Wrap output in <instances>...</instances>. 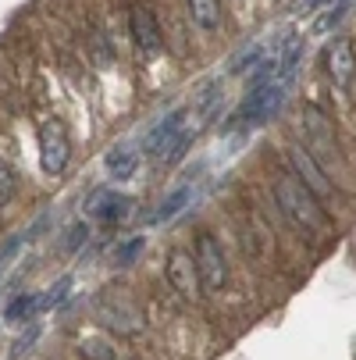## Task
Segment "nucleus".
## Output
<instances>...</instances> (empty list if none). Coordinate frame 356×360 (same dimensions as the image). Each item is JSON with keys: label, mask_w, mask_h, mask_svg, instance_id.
<instances>
[{"label": "nucleus", "mask_w": 356, "mask_h": 360, "mask_svg": "<svg viewBox=\"0 0 356 360\" xmlns=\"http://www.w3.org/2000/svg\"><path fill=\"white\" fill-rule=\"evenodd\" d=\"M196 271H199V285L207 292H221L228 285V257L218 243L214 232H199L196 236Z\"/></svg>", "instance_id": "f03ea898"}, {"label": "nucleus", "mask_w": 356, "mask_h": 360, "mask_svg": "<svg viewBox=\"0 0 356 360\" xmlns=\"http://www.w3.org/2000/svg\"><path fill=\"white\" fill-rule=\"evenodd\" d=\"M15 193H18V175H15V168L8 161H0V207L11 203Z\"/></svg>", "instance_id": "aec40b11"}, {"label": "nucleus", "mask_w": 356, "mask_h": 360, "mask_svg": "<svg viewBox=\"0 0 356 360\" xmlns=\"http://www.w3.org/2000/svg\"><path fill=\"white\" fill-rule=\"evenodd\" d=\"M164 275H168V285L182 296V300H196L203 292L199 285V271H196V257L182 246H175L164 261Z\"/></svg>", "instance_id": "39448f33"}, {"label": "nucleus", "mask_w": 356, "mask_h": 360, "mask_svg": "<svg viewBox=\"0 0 356 360\" xmlns=\"http://www.w3.org/2000/svg\"><path fill=\"white\" fill-rule=\"evenodd\" d=\"M303 132H307V153L324 165L338 158V139H335V125L321 108H303Z\"/></svg>", "instance_id": "20e7f679"}, {"label": "nucleus", "mask_w": 356, "mask_h": 360, "mask_svg": "<svg viewBox=\"0 0 356 360\" xmlns=\"http://www.w3.org/2000/svg\"><path fill=\"white\" fill-rule=\"evenodd\" d=\"M86 239H89V225L86 221H72L68 225V236H65V250L75 253L79 246H86Z\"/></svg>", "instance_id": "4be33fe9"}, {"label": "nucleus", "mask_w": 356, "mask_h": 360, "mask_svg": "<svg viewBox=\"0 0 356 360\" xmlns=\"http://www.w3.org/2000/svg\"><path fill=\"white\" fill-rule=\"evenodd\" d=\"M146 250V239L143 236H132V239H125L118 250H114V268H128L132 261H136V257Z\"/></svg>", "instance_id": "a211bd4d"}, {"label": "nucleus", "mask_w": 356, "mask_h": 360, "mask_svg": "<svg viewBox=\"0 0 356 360\" xmlns=\"http://www.w3.org/2000/svg\"><path fill=\"white\" fill-rule=\"evenodd\" d=\"M185 203H189V186H182V189H175L171 196H164L161 200V207L154 211V225H164V221H171L182 207H185Z\"/></svg>", "instance_id": "2eb2a0df"}, {"label": "nucleus", "mask_w": 356, "mask_h": 360, "mask_svg": "<svg viewBox=\"0 0 356 360\" xmlns=\"http://www.w3.org/2000/svg\"><path fill=\"white\" fill-rule=\"evenodd\" d=\"M345 11H349V0H338V4H331V8H328V15H324V18L317 22V32L331 29V25H335V22H338V18L345 15Z\"/></svg>", "instance_id": "b1692460"}, {"label": "nucleus", "mask_w": 356, "mask_h": 360, "mask_svg": "<svg viewBox=\"0 0 356 360\" xmlns=\"http://www.w3.org/2000/svg\"><path fill=\"white\" fill-rule=\"evenodd\" d=\"M275 200H278L282 214H285L303 236L321 239V236L328 232V214H324V207L307 193V186H303L292 172H282V175L275 179Z\"/></svg>", "instance_id": "f257e3e1"}, {"label": "nucleus", "mask_w": 356, "mask_h": 360, "mask_svg": "<svg viewBox=\"0 0 356 360\" xmlns=\"http://www.w3.org/2000/svg\"><path fill=\"white\" fill-rule=\"evenodd\" d=\"M68 289H72V278H68V275H65V278H58L46 292H39V311H54V307H61V303H65V296H68Z\"/></svg>", "instance_id": "dca6fc26"}, {"label": "nucleus", "mask_w": 356, "mask_h": 360, "mask_svg": "<svg viewBox=\"0 0 356 360\" xmlns=\"http://www.w3.org/2000/svg\"><path fill=\"white\" fill-rule=\"evenodd\" d=\"M82 356L86 360H118V349L107 339H82Z\"/></svg>", "instance_id": "6ab92c4d"}, {"label": "nucleus", "mask_w": 356, "mask_h": 360, "mask_svg": "<svg viewBox=\"0 0 356 360\" xmlns=\"http://www.w3.org/2000/svg\"><path fill=\"white\" fill-rule=\"evenodd\" d=\"M182 122H185V111H182V108L171 111L168 118H161V122L154 125V132L146 136V153H154V158H164L168 146L182 136Z\"/></svg>", "instance_id": "9b49d317"}, {"label": "nucleus", "mask_w": 356, "mask_h": 360, "mask_svg": "<svg viewBox=\"0 0 356 360\" xmlns=\"http://www.w3.org/2000/svg\"><path fill=\"white\" fill-rule=\"evenodd\" d=\"M189 4V15L192 22L203 29V32H214L221 25V0H185Z\"/></svg>", "instance_id": "4468645a"}, {"label": "nucleus", "mask_w": 356, "mask_h": 360, "mask_svg": "<svg viewBox=\"0 0 356 360\" xmlns=\"http://www.w3.org/2000/svg\"><path fill=\"white\" fill-rule=\"evenodd\" d=\"M289 168H292V175L303 182V186H307V193L321 203V207H324V203L331 200V182H328V172L310 158V153L307 150H303V146H292L289 150Z\"/></svg>", "instance_id": "423d86ee"}, {"label": "nucleus", "mask_w": 356, "mask_h": 360, "mask_svg": "<svg viewBox=\"0 0 356 360\" xmlns=\"http://www.w3.org/2000/svg\"><path fill=\"white\" fill-rule=\"evenodd\" d=\"M22 246H25V236H11V239H8L4 246H0V275L8 271V264L15 261V253H18Z\"/></svg>", "instance_id": "5701e85b"}, {"label": "nucleus", "mask_w": 356, "mask_h": 360, "mask_svg": "<svg viewBox=\"0 0 356 360\" xmlns=\"http://www.w3.org/2000/svg\"><path fill=\"white\" fill-rule=\"evenodd\" d=\"M261 61H264V43H253V46H246L242 54L232 61L228 72H232V75H242V72H249V68H257Z\"/></svg>", "instance_id": "f3484780"}, {"label": "nucleus", "mask_w": 356, "mask_h": 360, "mask_svg": "<svg viewBox=\"0 0 356 360\" xmlns=\"http://www.w3.org/2000/svg\"><path fill=\"white\" fill-rule=\"evenodd\" d=\"M72 161V139H68V129L65 122L58 118H46L39 125V165L46 175H61Z\"/></svg>", "instance_id": "7ed1b4c3"}, {"label": "nucleus", "mask_w": 356, "mask_h": 360, "mask_svg": "<svg viewBox=\"0 0 356 360\" xmlns=\"http://www.w3.org/2000/svg\"><path fill=\"white\" fill-rule=\"evenodd\" d=\"M39 314V292H18L4 307V321L8 325H29Z\"/></svg>", "instance_id": "f8f14e48"}, {"label": "nucleus", "mask_w": 356, "mask_h": 360, "mask_svg": "<svg viewBox=\"0 0 356 360\" xmlns=\"http://www.w3.org/2000/svg\"><path fill=\"white\" fill-rule=\"evenodd\" d=\"M324 72L335 86H349L352 75H356V46L349 39H331L324 46Z\"/></svg>", "instance_id": "6e6552de"}, {"label": "nucleus", "mask_w": 356, "mask_h": 360, "mask_svg": "<svg viewBox=\"0 0 356 360\" xmlns=\"http://www.w3.org/2000/svg\"><path fill=\"white\" fill-rule=\"evenodd\" d=\"M104 168H107V175L111 179H118V182H125V179H132L136 175V168H139V153L136 150H128V146H114L107 158H104Z\"/></svg>", "instance_id": "ddd939ff"}, {"label": "nucleus", "mask_w": 356, "mask_h": 360, "mask_svg": "<svg viewBox=\"0 0 356 360\" xmlns=\"http://www.w3.org/2000/svg\"><path fill=\"white\" fill-rule=\"evenodd\" d=\"M192 139H196V132H185V129H182V136H178V139L168 146V153H164L161 161H164V165H178V161L185 158V150L192 146Z\"/></svg>", "instance_id": "412c9836"}, {"label": "nucleus", "mask_w": 356, "mask_h": 360, "mask_svg": "<svg viewBox=\"0 0 356 360\" xmlns=\"http://www.w3.org/2000/svg\"><path fill=\"white\" fill-rule=\"evenodd\" d=\"M128 25H132V43H136L139 54H146V58L161 54L164 36H161V25H157V15H154V11L143 8V4H139V8H132Z\"/></svg>", "instance_id": "0eeeda50"}, {"label": "nucleus", "mask_w": 356, "mask_h": 360, "mask_svg": "<svg viewBox=\"0 0 356 360\" xmlns=\"http://www.w3.org/2000/svg\"><path fill=\"white\" fill-rule=\"evenodd\" d=\"M321 4H328V0H307V8H321ZM335 4V0H331Z\"/></svg>", "instance_id": "a878e982"}, {"label": "nucleus", "mask_w": 356, "mask_h": 360, "mask_svg": "<svg viewBox=\"0 0 356 360\" xmlns=\"http://www.w3.org/2000/svg\"><path fill=\"white\" fill-rule=\"evenodd\" d=\"M96 314H100V321H104L107 328H114V332H139V311L128 303V300H121V296H107V300H100V307H96Z\"/></svg>", "instance_id": "1a4fd4ad"}, {"label": "nucleus", "mask_w": 356, "mask_h": 360, "mask_svg": "<svg viewBox=\"0 0 356 360\" xmlns=\"http://www.w3.org/2000/svg\"><path fill=\"white\" fill-rule=\"evenodd\" d=\"M32 339H36V328H32V332H29V335H25V339H18V342H15V346H11V356H22V353H25V349H29V346H32Z\"/></svg>", "instance_id": "393cba45"}, {"label": "nucleus", "mask_w": 356, "mask_h": 360, "mask_svg": "<svg viewBox=\"0 0 356 360\" xmlns=\"http://www.w3.org/2000/svg\"><path fill=\"white\" fill-rule=\"evenodd\" d=\"M136 207L132 203V196H125V193H114V189H107V193H100L96 200H93V218L100 221V225H118V221H125L128 218V211Z\"/></svg>", "instance_id": "9d476101"}]
</instances>
